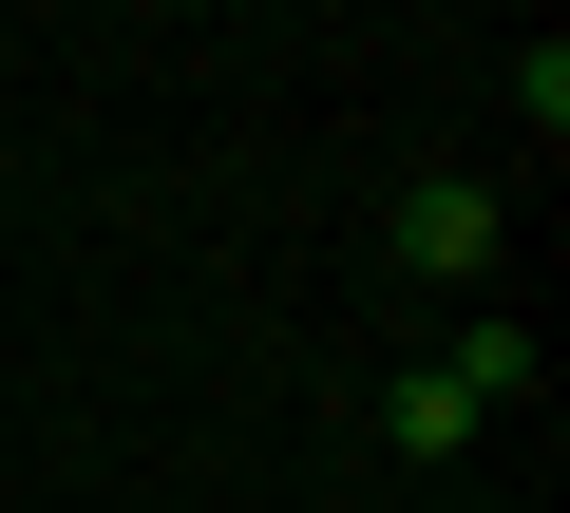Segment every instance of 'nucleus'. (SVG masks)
<instances>
[{
  "instance_id": "f257e3e1",
  "label": "nucleus",
  "mask_w": 570,
  "mask_h": 513,
  "mask_svg": "<svg viewBox=\"0 0 570 513\" xmlns=\"http://www.w3.org/2000/svg\"><path fill=\"white\" fill-rule=\"evenodd\" d=\"M381 247H400L419 286H475V267H494V190H475V171H419V190L381 209Z\"/></svg>"
},
{
  "instance_id": "f03ea898",
  "label": "nucleus",
  "mask_w": 570,
  "mask_h": 513,
  "mask_svg": "<svg viewBox=\"0 0 570 513\" xmlns=\"http://www.w3.org/2000/svg\"><path fill=\"white\" fill-rule=\"evenodd\" d=\"M381 456H400V475H438V456H475V399H456L438 362H400V381H381Z\"/></svg>"
},
{
  "instance_id": "7ed1b4c3",
  "label": "nucleus",
  "mask_w": 570,
  "mask_h": 513,
  "mask_svg": "<svg viewBox=\"0 0 570 513\" xmlns=\"http://www.w3.org/2000/svg\"><path fill=\"white\" fill-rule=\"evenodd\" d=\"M438 381H456L475 418H494V399H532V324H513V305H475V324L438 343Z\"/></svg>"
}]
</instances>
